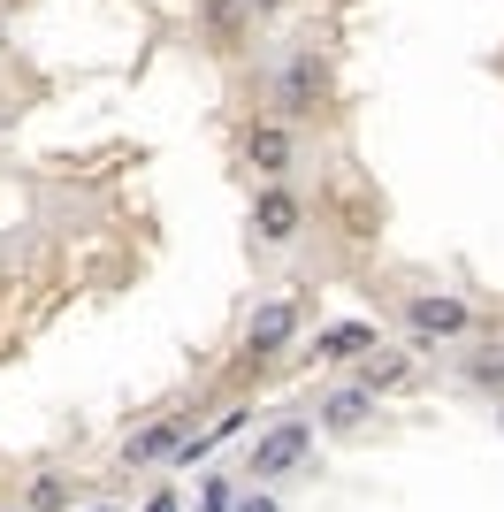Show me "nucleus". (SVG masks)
I'll list each match as a JSON object with an SVG mask.
<instances>
[{
  "mask_svg": "<svg viewBox=\"0 0 504 512\" xmlns=\"http://www.w3.org/2000/svg\"><path fill=\"white\" fill-rule=\"evenodd\" d=\"M191 23H199L207 54H245V39H252V8L245 0H191Z\"/></svg>",
  "mask_w": 504,
  "mask_h": 512,
  "instance_id": "9",
  "label": "nucleus"
},
{
  "mask_svg": "<svg viewBox=\"0 0 504 512\" xmlns=\"http://www.w3.org/2000/svg\"><path fill=\"white\" fill-rule=\"evenodd\" d=\"M237 153H245V169L260 176V184H291V176L306 169L298 123H283V115H252V123L237 130Z\"/></svg>",
  "mask_w": 504,
  "mask_h": 512,
  "instance_id": "4",
  "label": "nucleus"
},
{
  "mask_svg": "<svg viewBox=\"0 0 504 512\" xmlns=\"http://www.w3.org/2000/svg\"><path fill=\"white\" fill-rule=\"evenodd\" d=\"M184 428H191V413H161V421H146V428H130L123 436V474H146V467H168V451L184 444Z\"/></svg>",
  "mask_w": 504,
  "mask_h": 512,
  "instance_id": "8",
  "label": "nucleus"
},
{
  "mask_svg": "<svg viewBox=\"0 0 504 512\" xmlns=\"http://www.w3.org/2000/svg\"><path fill=\"white\" fill-rule=\"evenodd\" d=\"M245 8H252V23H275V16H291L298 0H245Z\"/></svg>",
  "mask_w": 504,
  "mask_h": 512,
  "instance_id": "17",
  "label": "nucleus"
},
{
  "mask_svg": "<svg viewBox=\"0 0 504 512\" xmlns=\"http://www.w3.org/2000/svg\"><path fill=\"white\" fill-rule=\"evenodd\" d=\"M0 512H31V505H0Z\"/></svg>",
  "mask_w": 504,
  "mask_h": 512,
  "instance_id": "20",
  "label": "nucleus"
},
{
  "mask_svg": "<svg viewBox=\"0 0 504 512\" xmlns=\"http://www.w3.org/2000/svg\"><path fill=\"white\" fill-rule=\"evenodd\" d=\"M336 107V69L329 54H321L314 39H291L268 54V115H283V123H321Z\"/></svg>",
  "mask_w": 504,
  "mask_h": 512,
  "instance_id": "1",
  "label": "nucleus"
},
{
  "mask_svg": "<svg viewBox=\"0 0 504 512\" xmlns=\"http://www.w3.org/2000/svg\"><path fill=\"white\" fill-rule=\"evenodd\" d=\"M298 321H306V306H298V299H260V306H252V321H245V367L283 360V352L298 344Z\"/></svg>",
  "mask_w": 504,
  "mask_h": 512,
  "instance_id": "6",
  "label": "nucleus"
},
{
  "mask_svg": "<svg viewBox=\"0 0 504 512\" xmlns=\"http://www.w3.org/2000/svg\"><path fill=\"white\" fill-rule=\"evenodd\" d=\"M314 444H321L314 413H268V421L252 428L245 459H237V482H268V490H283V482H298V474L314 467Z\"/></svg>",
  "mask_w": 504,
  "mask_h": 512,
  "instance_id": "2",
  "label": "nucleus"
},
{
  "mask_svg": "<svg viewBox=\"0 0 504 512\" xmlns=\"http://www.w3.org/2000/svg\"><path fill=\"white\" fill-rule=\"evenodd\" d=\"M77 512H123V505H77Z\"/></svg>",
  "mask_w": 504,
  "mask_h": 512,
  "instance_id": "19",
  "label": "nucleus"
},
{
  "mask_svg": "<svg viewBox=\"0 0 504 512\" xmlns=\"http://www.w3.org/2000/svg\"><path fill=\"white\" fill-rule=\"evenodd\" d=\"M146 512H184V497H176V490H153V497H146Z\"/></svg>",
  "mask_w": 504,
  "mask_h": 512,
  "instance_id": "18",
  "label": "nucleus"
},
{
  "mask_svg": "<svg viewBox=\"0 0 504 512\" xmlns=\"http://www.w3.org/2000/svg\"><path fill=\"white\" fill-rule=\"evenodd\" d=\"M245 421H252V413H245V406H230V413H214V421L199 428V436H191V428H184V444L168 451V474H191V467H199V459H207V451H222V444H230V436H237V428H245Z\"/></svg>",
  "mask_w": 504,
  "mask_h": 512,
  "instance_id": "12",
  "label": "nucleus"
},
{
  "mask_svg": "<svg viewBox=\"0 0 504 512\" xmlns=\"http://www.w3.org/2000/svg\"><path fill=\"white\" fill-rule=\"evenodd\" d=\"M459 375H466L474 390H489V398H504V352H497V360H489V352H466Z\"/></svg>",
  "mask_w": 504,
  "mask_h": 512,
  "instance_id": "14",
  "label": "nucleus"
},
{
  "mask_svg": "<svg viewBox=\"0 0 504 512\" xmlns=\"http://www.w3.org/2000/svg\"><path fill=\"white\" fill-rule=\"evenodd\" d=\"M23 505H31V512H77V505H84V490L69 482V474H31Z\"/></svg>",
  "mask_w": 504,
  "mask_h": 512,
  "instance_id": "13",
  "label": "nucleus"
},
{
  "mask_svg": "<svg viewBox=\"0 0 504 512\" xmlns=\"http://www.w3.org/2000/svg\"><path fill=\"white\" fill-rule=\"evenodd\" d=\"M398 321H405V344H413V352H451V344H466L482 329V314H474L459 291H405Z\"/></svg>",
  "mask_w": 504,
  "mask_h": 512,
  "instance_id": "3",
  "label": "nucleus"
},
{
  "mask_svg": "<svg viewBox=\"0 0 504 512\" xmlns=\"http://www.w3.org/2000/svg\"><path fill=\"white\" fill-rule=\"evenodd\" d=\"M352 375L375 390V398H390V390H405V383L420 375V352H413V344H375V352H367Z\"/></svg>",
  "mask_w": 504,
  "mask_h": 512,
  "instance_id": "11",
  "label": "nucleus"
},
{
  "mask_svg": "<svg viewBox=\"0 0 504 512\" xmlns=\"http://www.w3.org/2000/svg\"><path fill=\"white\" fill-rule=\"evenodd\" d=\"M245 230H252L260 253H291L298 237H306V199H298V184H260V192H252Z\"/></svg>",
  "mask_w": 504,
  "mask_h": 512,
  "instance_id": "5",
  "label": "nucleus"
},
{
  "mask_svg": "<svg viewBox=\"0 0 504 512\" xmlns=\"http://www.w3.org/2000/svg\"><path fill=\"white\" fill-rule=\"evenodd\" d=\"M375 413H382V398L359 383V375H344V383H329L314 398V428H321V436H367Z\"/></svg>",
  "mask_w": 504,
  "mask_h": 512,
  "instance_id": "7",
  "label": "nucleus"
},
{
  "mask_svg": "<svg viewBox=\"0 0 504 512\" xmlns=\"http://www.w3.org/2000/svg\"><path fill=\"white\" fill-rule=\"evenodd\" d=\"M375 344H382L375 321H329V329H314V367H359Z\"/></svg>",
  "mask_w": 504,
  "mask_h": 512,
  "instance_id": "10",
  "label": "nucleus"
},
{
  "mask_svg": "<svg viewBox=\"0 0 504 512\" xmlns=\"http://www.w3.org/2000/svg\"><path fill=\"white\" fill-rule=\"evenodd\" d=\"M237 497V474H207V490H199V512H230Z\"/></svg>",
  "mask_w": 504,
  "mask_h": 512,
  "instance_id": "16",
  "label": "nucleus"
},
{
  "mask_svg": "<svg viewBox=\"0 0 504 512\" xmlns=\"http://www.w3.org/2000/svg\"><path fill=\"white\" fill-rule=\"evenodd\" d=\"M230 512H291V505H283V490H268V482H237Z\"/></svg>",
  "mask_w": 504,
  "mask_h": 512,
  "instance_id": "15",
  "label": "nucleus"
}]
</instances>
